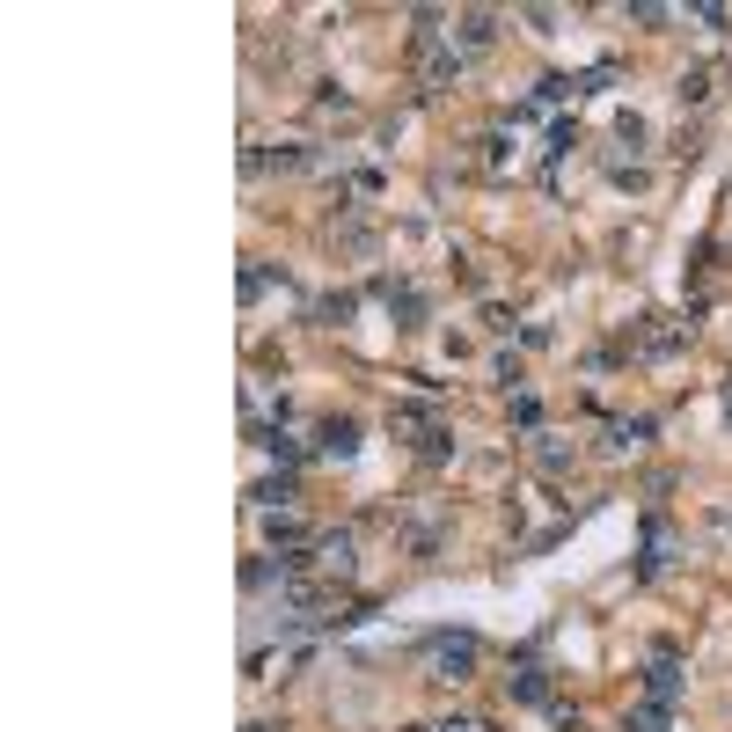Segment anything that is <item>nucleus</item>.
<instances>
[{
  "label": "nucleus",
  "mask_w": 732,
  "mask_h": 732,
  "mask_svg": "<svg viewBox=\"0 0 732 732\" xmlns=\"http://www.w3.org/2000/svg\"><path fill=\"white\" fill-rule=\"evenodd\" d=\"M476 659H483L476 637H432V666H439V681H469Z\"/></svg>",
  "instance_id": "nucleus-1"
},
{
  "label": "nucleus",
  "mask_w": 732,
  "mask_h": 732,
  "mask_svg": "<svg viewBox=\"0 0 732 732\" xmlns=\"http://www.w3.org/2000/svg\"><path fill=\"white\" fill-rule=\"evenodd\" d=\"M644 688H652V703H674V696H681V674H674V659H652Z\"/></svg>",
  "instance_id": "nucleus-2"
},
{
  "label": "nucleus",
  "mask_w": 732,
  "mask_h": 732,
  "mask_svg": "<svg viewBox=\"0 0 732 732\" xmlns=\"http://www.w3.org/2000/svg\"><path fill=\"white\" fill-rule=\"evenodd\" d=\"M323 447H330V454H352L359 439H352V425H330V432H323Z\"/></svg>",
  "instance_id": "nucleus-3"
},
{
  "label": "nucleus",
  "mask_w": 732,
  "mask_h": 732,
  "mask_svg": "<svg viewBox=\"0 0 732 732\" xmlns=\"http://www.w3.org/2000/svg\"><path fill=\"white\" fill-rule=\"evenodd\" d=\"M513 688H521V696H528V703H550V681H542V674H521V681H513Z\"/></svg>",
  "instance_id": "nucleus-4"
},
{
  "label": "nucleus",
  "mask_w": 732,
  "mask_h": 732,
  "mask_svg": "<svg viewBox=\"0 0 732 732\" xmlns=\"http://www.w3.org/2000/svg\"><path fill=\"white\" fill-rule=\"evenodd\" d=\"M659 725H666L659 710H637V725H630V732H659Z\"/></svg>",
  "instance_id": "nucleus-5"
}]
</instances>
